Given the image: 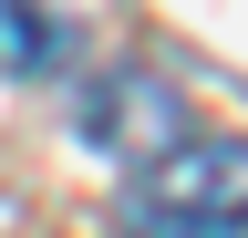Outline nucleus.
I'll list each match as a JSON object with an SVG mask.
<instances>
[{
    "label": "nucleus",
    "mask_w": 248,
    "mask_h": 238,
    "mask_svg": "<svg viewBox=\"0 0 248 238\" xmlns=\"http://www.w3.org/2000/svg\"><path fill=\"white\" fill-rule=\"evenodd\" d=\"M62 52H73V42H62L31 0H0V73H21V83L31 73H62Z\"/></svg>",
    "instance_id": "obj_3"
},
{
    "label": "nucleus",
    "mask_w": 248,
    "mask_h": 238,
    "mask_svg": "<svg viewBox=\"0 0 248 238\" xmlns=\"http://www.w3.org/2000/svg\"><path fill=\"white\" fill-rule=\"evenodd\" d=\"M114 238H238V228H197V218H166V207H124V218H114Z\"/></svg>",
    "instance_id": "obj_4"
},
{
    "label": "nucleus",
    "mask_w": 248,
    "mask_h": 238,
    "mask_svg": "<svg viewBox=\"0 0 248 238\" xmlns=\"http://www.w3.org/2000/svg\"><path fill=\"white\" fill-rule=\"evenodd\" d=\"M135 197L166 207V218H197V228H248V135L176 145L155 176H135Z\"/></svg>",
    "instance_id": "obj_2"
},
{
    "label": "nucleus",
    "mask_w": 248,
    "mask_h": 238,
    "mask_svg": "<svg viewBox=\"0 0 248 238\" xmlns=\"http://www.w3.org/2000/svg\"><path fill=\"white\" fill-rule=\"evenodd\" d=\"M83 135L104 145L124 176H155L176 145H197V125H186V94H176L166 73H145V63L93 73V94H83Z\"/></svg>",
    "instance_id": "obj_1"
}]
</instances>
